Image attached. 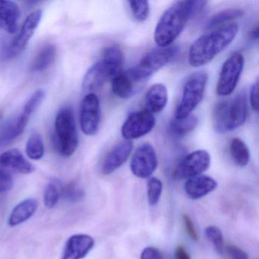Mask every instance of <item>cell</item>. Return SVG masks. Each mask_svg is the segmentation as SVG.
Instances as JSON below:
<instances>
[{"label":"cell","instance_id":"21","mask_svg":"<svg viewBox=\"0 0 259 259\" xmlns=\"http://www.w3.org/2000/svg\"><path fill=\"white\" fill-rule=\"evenodd\" d=\"M107 81H109V79L105 68L102 62H98L86 72L83 78V91L87 93V95L94 94V92L101 89Z\"/></svg>","mask_w":259,"mask_h":259},{"label":"cell","instance_id":"37","mask_svg":"<svg viewBox=\"0 0 259 259\" xmlns=\"http://www.w3.org/2000/svg\"><path fill=\"white\" fill-rule=\"evenodd\" d=\"M141 259H164L160 250L154 247H147L141 254Z\"/></svg>","mask_w":259,"mask_h":259},{"label":"cell","instance_id":"20","mask_svg":"<svg viewBox=\"0 0 259 259\" xmlns=\"http://www.w3.org/2000/svg\"><path fill=\"white\" fill-rule=\"evenodd\" d=\"M20 18V9L13 1H0V27L9 34L17 31Z\"/></svg>","mask_w":259,"mask_h":259},{"label":"cell","instance_id":"39","mask_svg":"<svg viewBox=\"0 0 259 259\" xmlns=\"http://www.w3.org/2000/svg\"><path fill=\"white\" fill-rule=\"evenodd\" d=\"M183 218L186 231H187L188 234L190 236L191 239H193L194 241L198 240V234H197L193 221L186 214H183Z\"/></svg>","mask_w":259,"mask_h":259},{"label":"cell","instance_id":"42","mask_svg":"<svg viewBox=\"0 0 259 259\" xmlns=\"http://www.w3.org/2000/svg\"><path fill=\"white\" fill-rule=\"evenodd\" d=\"M3 116H4V113L2 111H0V120L2 119Z\"/></svg>","mask_w":259,"mask_h":259},{"label":"cell","instance_id":"14","mask_svg":"<svg viewBox=\"0 0 259 259\" xmlns=\"http://www.w3.org/2000/svg\"><path fill=\"white\" fill-rule=\"evenodd\" d=\"M95 245L92 236L76 234L71 236L65 245L62 259H82L90 252Z\"/></svg>","mask_w":259,"mask_h":259},{"label":"cell","instance_id":"13","mask_svg":"<svg viewBox=\"0 0 259 259\" xmlns=\"http://www.w3.org/2000/svg\"><path fill=\"white\" fill-rule=\"evenodd\" d=\"M131 141L125 140L113 147L106 156L101 171L104 175H110L119 169L127 160L133 151Z\"/></svg>","mask_w":259,"mask_h":259},{"label":"cell","instance_id":"23","mask_svg":"<svg viewBox=\"0 0 259 259\" xmlns=\"http://www.w3.org/2000/svg\"><path fill=\"white\" fill-rule=\"evenodd\" d=\"M37 208V201L34 198H28L18 204L12 210L9 218V225L16 227L23 224L31 218Z\"/></svg>","mask_w":259,"mask_h":259},{"label":"cell","instance_id":"38","mask_svg":"<svg viewBox=\"0 0 259 259\" xmlns=\"http://www.w3.org/2000/svg\"><path fill=\"white\" fill-rule=\"evenodd\" d=\"M250 102L251 107L255 112L258 111V80L252 84L250 91Z\"/></svg>","mask_w":259,"mask_h":259},{"label":"cell","instance_id":"29","mask_svg":"<svg viewBox=\"0 0 259 259\" xmlns=\"http://www.w3.org/2000/svg\"><path fill=\"white\" fill-rule=\"evenodd\" d=\"M26 154L31 160H40L45 155V144L41 136L33 133L26 144Z\"/></svg>","mask_w":259,"mask_h":259},{"label":"cell","instance_id":"36","mask_svg":"<svg viewBox=\"0 0 259 259\" xmlns=\"http://www.w3.org/2000/svg\"><path fill=\"white\" fill-rule=\"evenodd\" d=\"M226 250L230 259H248V255L245 251L236 245H228Z\"/></svg>","mask_w":259,"mask_h":259},{"label":"cell","instance_id":"4","mask_svg":"<svg viewBox=\"0 0 259 259\" xmlns=\"http://www.w3.org/2000/svg\"><path fill=\"white\" fill-rule=\"evenodd\" d=\"M207 81V75L197 72L190 75L183 85V95L175 112V119H185L190 116L202 101Z\"/></svg>","mask_w":259,"mask_h":259},{"label":"cell","instance_id":"8","mask_svg":"<svg viewBox=\"0 0 259 259\" xmlns=\"http://www.w3.org/2000/svg\"><path fill=\"white\" fill-rule=\"evenodd\" d=\"M155 122V118L148 110L134 112L122 124L121 128L122 137L128 141L143 137L152 131Z\"/></svg>","mask_w":259,"mask_h":259},{"label":"cell","instance_id":"24","mask_svg":"<svg viewBox=\"0 0 259 259\" xmlns=\"http://www.w3.org/2000/svg\"><path fill=\"white\" fill-rule=\"evenodd\" d=\"M57 56V48L53 44H47L40 48L31 66L33 72H41L46 70L54 63Z\"/></svg>","mask_w":259,"mask_h":259},{"label":"cell","instance_id":"33","mask_svg":"<svg viewBox=\"0 0 259 259\" xmlns=\"http://www.w3.org/2000/svg\"><path fill=\"white\" fill-rule=\"evenodd\" d=\"M128 6L138 22H145L149 16L150 7L148 1H130Z\"/></svg>","mask_w":259,"mask_h":259},{"label":"cell","instance_id":"31","mask_svg":"<svg viewBox=\"0 0 259 259\" xmlns=\"http://www.w3.org/2000/svg\"><path fill=\"white\" fill-rule=\"evenodd\" d=\"M84 196V191L75 183H70L65 186H61L60 197L66 201L72 203L78 202L81 201Z\"/></svg>","mask_w":259,"mask_h":259},{"label":"cell","instance_id":"26","mask_svg":"<svg viewBox=\"0 0 259 259\" xmlns=\"http://www.w3.org/2000/svg\"><path fill=\"white\" fill-rule=\"evenodd\" d=\"M230 154L233 162L240 167L248 165L250 160V151L242 139L235 138L230 142Z\"/></svg>","mask_w":259,"mask_h":259},{"label":"cell","instance_id":"12","mask_svg":"<svg viewBox=\"0 0 259 259\" xmlns=\"http://www.w3.org/2000/svg\"><path fill=\"white\" fill-rule=\"evenodd\" d=\"M112 91L121 99H128L141 90L145 83L139 79L131 69L112 80Z\"/></svg>","mask_w":259,"mask_h":259},{"label":"cell","instance_id":"41","mask_svg":"<svg viewBox=\"0 0 259 259\" xmlns=\"http://www.w3.org/2000/svg\"><path fill=\"white\" fill-rule=\"evenodd\" d=\"M248 36H249L250 38L252 39V40H257V38H258V26H257V25H255V26L249 31Z\"/></svg>","mask_w":259,"mask_h":259},{"label":"cell","instance_id":"27","mask_svg":"<svg viewBox=\"0 0 259 259\" xmlns=\"http://www.w3.org/2000/svg\"><path fill=\"white\" fill-rule=\"evenodd\" d=\"M198 118L193 115L182 119L174 118L169 123V130L176 137H183L193 131L198 125Z\"/></svg>","mask_w":259,"mask_h":259},{"label":"cell","instance_id":"19","mask_svg":"<svg viewBox=\"0 0 259 259\" xmlns=\"http://www.w3.org/2000/svg\"><path fill=\"white\" fill-rule=\"evenodd\" d=\"M248 105H247L246 95L241 92L236 95V98L230 101L229 105L228 132L236 130L242 126L247 119Z\"/></svg>","mask_w":259,"mask_h":259},{"label":"cell","instance_id":"10","mask_svg":"<svg viewBox=\"0 0 259 259\" xmlns=\"http://www.w3.org/2000/svg\"><path fill=\"white\" fill-rule=\"evenodd\" d=\"M101 121V106L98 97L88 94L82 100L80 113L81 128L86 136H95L98 133Z\"/></svg>","mask_w":259,"mask_h":259},{"label":"cell","instance_id":"2","mask_svg":"<svg viewBox=\"0 0 259 259\" xmlns=\"http://www.w3.org/2000/svg\"><path fill=\"white\" fill-rule=\"evenodd\" d=\"M238 32V24L229 22L200 36L189 48L188 60L190 66L201 67L210 63L233 41Z\"/></svg>","mask_w":259,"mask_h":259},{"label":"cell","instance_id":"35","mask_svg":"<svg viewBox=\"0 0 259 259\" xmlns=\"http://www.w3.org/2000/svg\"><path fill=\"white\" fill-rule=\"evenodd\" d=\"M13 186V180L10 172L0 169V194L8 192Z\"/></svg>","mask_w":259,"mask_h":259},{"label":"cell","instance_id":"15","mask_svg":"<svg viewBox=\"0 0 259 259\" xmlns=\"http://www.w3.org/2000/svg\"><path fill=\"white\" fill-rule=\"evenodd\" d=\"M32 115L22 108L20 113L5 124L0 130V147L4 146L20 136L26 128Z\"/></svg>","mask_w":259,"mask_h":259},{"label":"cell","instance_id":"22","mask_svg":"<svg viewBox=\"0 0 259 259\" xmlns=\"http://www.w3.org/2000/svg\"><path fill=\"white\" fill-rule=\"evenodd\" d=\"M168 101L167 89L163 84H155L150 88L145 96V106L151 113L161 112L166 107Z\"/></svg>","mask_w":259,"mask_h":259},{"label":"cell","instance_id":"17","mask_svg":"<svg viewBox=\"0 0 259 259\" xmlns=\"http://www.w3.org/2000/svg\"><path fill=\"white\" fill-rule=\"evenodd\" d=\"M218 186L214 179L208 176L199 175L189 179L185 183L184 189L189 198L199 199L213 192Z\"/></svg>","mask_w":259,"mask_h":259},{"label":"cell","instance_id":"18","mask_svg":"<svg viewBox=\"0 0 259 259\" xmlns=\"http://www.w3.org/2000/svg\"><path fill=\"white\" fill-rule=\"evenodd\" d=\"M101 61L105 68L109 81H112L124 72L123 53L116 45H112L104 50Z\"/></svg>","mask_w":259,"mask_h":259},{"label":"cell","instance_id":"9","mask_svg":"<svg viewBox=\"0 0 259 259\" xmlns=\"http://www.w3.org/2000/svg\"><path fill=\"white\" fill-rule=\"evenodd\" d=\"M158 164L157 154L152 145L145 143L136 149L130 162V169L136 177L150 178Z\"/></svg>","mask_w":259,"mask_h":259},{"label":"cell","instance_id":"11","mask_svg":"<svg viewBox=\"0 0 259 259\" xmlns=\"http://www.w3.org/2000/svg\"><path fill=\"white\" fill-rule=\"evenodd\" d=\"M42 14L41 10H37L28 15L21 27L19 34L12 40L9 46L7 51L8 57H16L25 51L40 24Z\"/></svg>","mask_w":259,"mask_h":259},{"label":"cell","instance_id":"3","mask_svg":"<svg viewBox=\"0 0 259 259\" xmlns=\"http://www.w3.org/2000/svg\"><path fill=\"white\" fill-rule=\"evenodd\" d=\"M54 145L62 157H71L78 147V136L73 110L63 107L57 113L55 119Z\"/></svg>","mask_w":259,"mask_h":259},{"label":"cell","instance_id":"7","mask_svg":"<svg viewBox=\"0 0 259 259\" xmlns=\"http://www.w3.org/2000/svg\"><path fill=\"white\" fill-rule=\"evenodd\" d=\"M210 164L208 152L204 150H197L188 154L179 163L174 171V178L176 180H189L205 172Z\"/></svg>","mask_w":259,"mask_h":259},{"label":"cell","instance_id":"16","mask_svg":"<svg viewBox=\"0 0 259 259\" xmlns=\"http://www.w3.org/2000/svg\"><path fill=\"white\" fill-rule=\"evenodd\" d=\"M0 169L9 172L14 171L19 174H29L34 170V167L19 150L13 148L0 154Z\"/></svg>","mask_w":259,"mask_h":259},{"label":"cell","instance_id":"6","mask_svg":"<svg viewBox=\"0 0 259 259\" xmlns=\"http://www.w3.org/2000/svg\"><path fill=\"white\" fill-rule=\"evenodd\" d=\"M244 66L245 59L240 53H234L224 62L217 83L216 92L219 96H229L234 92Z\"/></svg>","mask_w":259,"mask_h":259},{"label":"cell","instance_id":"1","mask_svg":"<svg viewBox=\"0 0 259 259\" xmlns=\"http://www.w3.org/2000/svg\"><path fill=\"white\" fill-rule=\"evenodd\" d=\"M206 1H178L162 15L154 30V38L160 48L169 47L180 35L191 18L202 11Z\"/></svg>","mask_w":259,"mask_h":259},{"label":"cell","instance_id":"40","mask_svg":"<svg viewBox=\"0 0 259 259\" xmlns=\"http://www.w3.org/2000/svg\"><path fill=\"white\" fill-rule=\"evenodd\" d=\"M176 259H191L190 255L188 254L183 246H178L175 251Z\"/></svg>","mask_w":259,"mask_h":259},{"label":"cell","instance_id":"5","mask_svg":"<svg viewBox=\"0 0 259 259\" xmlns=\"http://www.w3.org/2000/svg\"><path fill=\"white\" fill-rule=\"evenodd\" d=\"M180 52L177 46L160 48L151 51L141 60L140 63L132 68L138 78L145 83L151 75L170 63Z\"/></svg>","mask_w":259,"mask_h":259},{"label":"cell","instance_id":"32","mask_svg":"<svg viewBox=\"0 0 259 259\" xmlns=\"http://www.w3.org/2000/svg\"><path fill=\"white\" fill-rule=\"evenodd\" d=\"M163 190V184L159 179L150 177L147 182L148 201L151 205H156L160 201Z\"/></svg>","mask_w":259,"mask_h":259},{"label":"cell","instance_id":"25","mask_svg":"<svg viewBox=\"0 0 259 259\" xmlns=\"http://www.w3.org/2000/svg\"><path fill=\"white\" fill-rule=\"evenodd\" d=\"M230 101H221L215 105L212 113V121L215 131L218 133L228 132V111Z\"/></svg>","mask_w":259,"mask_h":259},{"label":"cell","instance_id":"28","mask_svg":"<svg viewBox=\"0 0 259 259\" xmlns=\"http://www.w3.org/2000/svg\"><path fill=\"white\" fill-rule=\"evenodd\" d=\"M243 15V10H239V9H229V10L218 12V13L210 18L208 22H207L206 28L207 29H212V28H216V27L225 25V24L228 23L233 19H237L239 18L242 17Z\"/></svg>","mask_w":259,"mask_h":259},{"label":"cell","instance_id":"34","mask_svg":"<svg viewBox=\"0 0 259 259\" xmlns=\"http://www.w3.org/2000/svg\"><path fill=\"white\" fill-rule=\"evenodd\" d=\"M204 232L206 237L213 244L217 252L222 254L224 251V236L221 230L215 226H209Z\"/></svg>","mask_w":259,"mask_h":259},{"label":"cell","instance_id":"30","mask_svg":"<svg viewBox=\"0 0 259 259\" xmlns=\"http://www.w3.org/2000/svg\"><path fill=\"white\" fill-rule=\"evenodd\" d=\"M61 183L58 180H51L45 188V195H44V201L45 206L48 208L51 209L55 207L60 198V189Z\"/></svg>","mask_w":259,"mask_h":259}]
</instances>
